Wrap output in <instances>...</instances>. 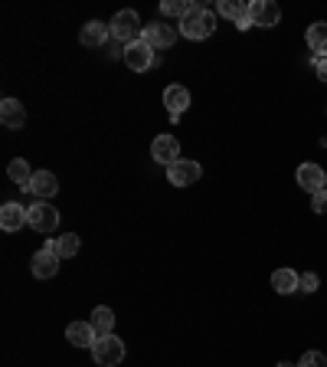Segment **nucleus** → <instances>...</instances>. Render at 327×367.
Wrapping results in <instances>:
<instances>
[{"label":"nucleus","instance_id":"nucleus-1","mask_svg":"<svg viewBox=\"0 0 327 367\" xmlns=\"http://www.w3.org/2000/svg\"><path fill=\"white\" fill-rule=\"evenodd\" d=\"M213 30H216V13L206 10L203 4H193V10L180 20V33L187 39H206L213 37Z\"/></svg>","mask_w":327,"mask_h":367},{"label":"nucleus","instance_id":"nucleus-2","mask_svg":"<svg viewBox=\"0 0 327 367\" xmlns=\"http://www.w3.org/2000/svg\"><path fill=\"white\" fill-rule=\"evenodd\" d=\"M92 358L98 367H115L124 361V341L118 335H98L92 344Z\"/></svg>","mask_w":327,"mask_h":367},{"label":"nucleus","instance_id":"nucleus-3","mask_svg":"<svg viewBox=\"0 0 327 367\" xmlns=\"http://www.w3.org/2000/svg\"><path fill=\"white\" fill-rule=\"evenodd\" d=\"M112 39H118V43H124V46H131L134 39H141V17L134 13V10H118L112 17Z\"/></svg>","mask_w":327,"mask_h":367},{"label":"nucleus","instance_id":"nucleus-4","mask_svg":"<svg viewBox=\"0 0 327 367\" xmlns=\"http://www.w3.org/2000/svg\"><path fill=\"white\" fill-rule=\"evenodd\" d=\"M27 217H30V230H37L43 236H49L59 226V210L49 200H37L33 207H27Z\"/></svg>","mask_w":327,"mask_h":367},{"label":"nucleus","instance_id":"nucleus-5","mask_svg":"<svg viewBox=\"0 0 327 367\" xmlns=\"http://www.w3.org/2000/svg\"><path fill=\"white\" fill-rule=\"evenodd\" d=\"M249 20H252V27L271 30L281 23V7L275 0H252L249 4Z\"/></svg>","mask_w":327,"mask_h":367},{"label":"nucleus","instance_id":"nucleus-6","mask_svg":"<svg viewBox=\"0 0 327 367\" xmlns=\"http://www.w3.org/2000/svg\"><path fill=\"white\" fill-rule=\"evenodd\" d=\"M154 63H158L154 46H148L144 39H134L131 46H124V66L134 69V73H144V69H150Z\"/></svg>","mask_w":327,"mask_h":367},{"label":"nucleus","instance_id":"nucleus-7","mask_svg":"<svg viewBox=\"0 0 327 367\" xmlns=\"http://www.w3.org/2000/svg\"><path fill=\"white\" fill-rule=\"evenodd\" d=\"M200 178H203V168H200L196 161H187V158L174 161V164L167 168V180L174 184V187H190V184H196Z\"/></svg>","mask_w":327,"mask_h":367},{"label":"nucleus","instance_id":"nucleus-8","mask_svg":"<svg viewBox=\"0 0 327 367\" xmlns=\"http://www.w3.org/2000/svg\"><path fill=\"white\" fill-rule=\"evenodd\" d=\"M23 226H30L27 207H20L17 200H7V204L0 207V230H4V233H20Z\"/></svg>","mask_w":327,"mask_h":367},{"label":"nucleus","instance_id":"nucleus-9","mask_svg":"<svg viewBox=\"0 0 327 367\" xmlns=\"http://www.w3.org/2000/svg\"><path fill=\"white\" fill-rule=\"evenodd\" d=\"M150 158L158 161V164H174V161H180V142L174 138V135H158L154 138V144H150Z\"/></svg>","mask_w":327,"mask_h":367},{"label":"nucleus","instance_id":"nucleus-10","mask_svg":"<svg viewBox=\"0 0 327 367\" xmlns=\"http://www.w3.org/2000/svg\"><path fill=\"white\" fill-rule=\"evenodd\" d=\"M141 39L148 43V46H154V49H167V46H174V39H177V27H167V23H150V27H144L141 30Z\"/></svg>","mask_w":327,"mask_h":367},{"label":"nucleus","instance_id":"nucleus-11","mask_svg":"<svg viewBox=\"0 0 327 367\" xmlns=\"http://www.w3.org/2000/svg\"><path fill=\"white\" fill-rule=\"evenodd\" d=\"M298 187L308 190L311 197H314V194L327 190V174L318 168V164H301L298 168Z\"/></svg>","mask_w":327,"mask_h":367},{"label":"nucleus","instance_id":"nucleus-12","mask_svg":"<svg viewBox=\"0 0 327 367\" xmlns=\"http://www.w3.org/2000/svg\"><path fill=\"white\" fill-rule=\"evenodd\" d=\"M108 37H112V27L102 23V20H89L82 27V33H79L82 46H89V49H102L105 43H108Z\"/></svg>","mask_w":327,"mask_h":367},{"label":"nucleus","instance_id":"nucleus-13","mask_svg":"<svg viewBox=\"0 0 327 367\" xmlns=\"http://www.w3.org/2000/svg\"><path fill=\"white\" fill-rule=\"evenodd\" d=\"M59 190V180L53 170H37L30 180V194H37V200H53Z\"/></svg>","mask_w":327,"mask_h":367},{"label":"nucleus","instance_id":"nucleus-14","mask_svg":"<svg viewBox=\"0 0 327 367\" xmlns=\"http://www.w3.org/2000/svg\"><path fill=\"white\" fill-rule=\"evenodd\" d=\"M95 328H92V321H72L69 328H65V341L72 344V348H92L95 344Z\"/></svg>","mask_w":327,"mask_h":367},{"label":"nucleus","instance_id":"nucleus-15","mask_svg":"<svg viewBox=\"0 0 327 367\" xmlns=\"http://www.w3.org/2000/svg\"><path fill=\"white\" fill-rule=\"evenodd\" d=\"M30 269L37 279H53L59 273V256L56 253H46V249H39L33 259H30Z\"/></svg>","mask_w":327,"mask_h":367},{"label":"nucleus","instance_id":"nucleus-16","mask_svg":"<svg viewBox=\"0 0 327 367\" xmlns=\"http://www.w3.org/2000/svg\"><path fill=\"white\" fill-rule=\"evenodd\" d=\"M0 122H4V128H23L27 125V108L17 99H4L0 102Z\"/></svg>","mask_w":327,"mask_h":367},{"label":"nucleus","instance_id":"nucleus-17","mask_svg":"<svg viewBox=\"0 0 327 367\" xmlns=\"http://www.w3.org/2000/svg\"><path fill=\"white\" fill-rule=\"evenodd\" d=\"M164 105H167V112L170 115H184L190 108V92L184 89V85H167L164 89Z\"/></svg>","mask_w":327,"mask_h":367},{"label":"nucleus","instance_id":"nucleus-18","mask_svg":"<svg viewBox=\"0 0 327 367\" xmlns=\"http://www.w3.org/2000/svg\"><path fill=\"white\" fill-rule=\"evenodd\" d=\"M298 285H301V275L295 273V269H278V273H271V289L278 295L298 292Z\"/></svg>","mask_w":327,"mask_h":367},{"label":"nucleus","instance_id":"nucleus-19","mask_svg":"<svg viewBox=\"0 0 327 367\" xmlns=\"http://www.w3.org/2000/svg\"><path fill=\"white\" fill-rule=\"evenodd\" d=\"M308 46L314 56H327V20H318L308 27Z\"/></svg>","mask_w":327,"mask_h":367},{"label":"nucleus","instance_id":"nucleus-20","mask_svg":"<svg viewBox=\"0 0 327 367\" xmlns=\"http://www.w3.org/2000/svg\"><path fill=\"white\" fill-rule=\"evenodd\" d=\"M7 178L17 184L20 190H30V180H33V170H30V164L23 158H13L7 164Z\"/></svg>","mask_w":327,"mask_h":367},{"label":"nucleus","instance_id":"nucleus-21","mask_svg":"<svg viewBox=\"0 0 327 367\" xmlns=\"http://www.w3.org/2000/svg\"><path fill=\"white\" fill-rule=\"evenodd\" d=\"M92 328H95V335H112V328H115V311L108 309V305H98V309L92 311Z\"/></svg>","mask_w":327,"mask_h":367},{"label":"nucleus","instance_id":"nucleus-22","mask_svg":"<svg viewBox=\"0 0 327 367\" xmlns=\"http://www.w3.org/2000/svg\"><path fill=\"white\" fill-rule=\"evenodd\" d=\"M79 246H82V240H79L75 233L56 236V256H59V259H72V256L79 253Z\"/></svg>","mask_w":327,"mask_h":367},{"label":"nucleus","instance_id":"nucleus-23","mask_svg":"<svg viewBox=\"0 0 327 367\" xmlns=\"http://www.w3.org/2000/svg\"><path fill=\"white\" fill-rule=\"evenodd\" d=\"M216 10H219L223 17H229L233 23H239V20L249 17V4H236V0H219V4H216Z\"/></svg>","mask_w":327,"mask_h":367},{"label":"nucleus","instance_id":"nucleus-24","mask_svg":"<svg viewBox=\"0 0 327 367\" xmlns=\"http://www.w3.org/2000/svg\"><path fill=\"white\" fill-rule=\"evenodd\" d=\"M190 10H193V4H190V0H164V4H160V13H164V17L184 20Z\"/></svg>","mask_w":327,"mask_h":367},{"label":"nucleus","instance_id":"nucleus-25","mask_svg":"<svg viewBox=\"0 0 327 367\" xmlns=\"http://www.w3.org/2000/svg\"><path fill=\"white\" fill-rule=\"evenodd\" d=\"M298 367H327V358L321 351H304V358L298 361Z\"/></svg>","mask_w":327,"mask_h":367},{"label":"nucleus","instance_id":"nucleus-26","mask_svg":"<svg viewBox=\"0 0 327 367\" xmlns=\"http://www.w3.org/2000/svg\"><path fill=\"white\" fill-rule=\"evenodd\" d=\"M318 285H321V275L318 273H304L301 275V285H298V292H318Z\"/></svg>","mask_w":327,"mask_h":367},{"label":"nucleus","instance_id":"nucleus-27","mask_svg":"<svg viewBox=\"0 0 327 367\" xmlns=\"http://www.w3.org/2000/svg\"><path fill=\"white\" fill-rule=\"evenodd\" d=\"M311 66H314V75H318L321 82H327V56H314Z\"/></svg>","mask_w":327,"mask_h":367},{"label":"nucleus","instance_id":"nucleus-28","mask_svg":"<svg viewBox=\"0 0 327 367\" xmlns=\"http://www.w3.org/2000/svg\"><path fill=\"white\" fill-rule=\"evenodd\" d=\"M314 210H318V213H327V190H321V194H314Z\"/></svg>","mask_w":327,"mask_h":367},{"label":"nucleus","instance_id":"nucleus-29","mask_svg":"<svg viewBox=\"0 0 327 367\" xmlns=\"http://www.w3.org/2000/svg\"><path fill=\"white\" fill-rule=\"evenodd\" d=\"M278 367H298V364H291V361H278Z\"/></svg>","mask_w":327,"mask_h":367}]
</instances>
